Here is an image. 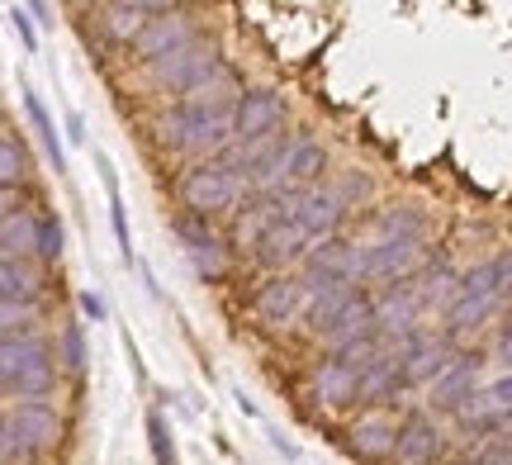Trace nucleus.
Here are the masks:
<instances>
[{
  "label": "nucleus",
  "mask_w": 512,
  "mask_h": 465,
  "mask_svg": "<svg viewBox=\"0 0 512 465\" xmlns=\"http://www.w3.org/2000/svg\"><path fill=\"white\" fill-rule=\"evenodd\" d=\"M479 371H484V356L460 352L456 361H451V371L432 385V409L456 413V418H460V413L470 409V399L479 394Z\"/></svg>",
  "instance_id": "dca6fc26"
},
{
  "label": "nucleus",
  "mask_w": 512,
  "mask_h": 465,
  "mask_svg": "<svg viewBox=\"0 0 512 465\" xmlns=\"http://www.w3.org/2000/svg\"><path fill=\"white\" fill-rule=\"evenodd\" d=\"M304 266H309V271H304L309 285H332V280L361 285V280H366V247H361V242H347V238H323L309 252Z\"/></svg>",
  "instance_id": "6e6552de"
},
{
  "label": "nucleus",
  "mask_w": 512,
  "mask_h": 465,
  "mask_svg": "<svg viewBox=\"0 0 512 465\" xmlns=\"http://www.w3.org/2000/svg\"><path fill=\"white\" fill-rule=\"evenodd\" d=\"M460 295H489L498 299V280H494V261H479L460 276Z\"/></svg>",
  "instance_id": "f704fd0d"
},
{
  "label": "nucleus",
  "mask_w": 512,
  "mask_h": 465,
  "mask_svg": "<svg viewBox=\"0 0 512 465\" xmlns=\"http://www.w3.org/2000/svg\"><path fill=\"white\" fill-rule=\"evenodd\" d=\"M5 428L15 432V442L24 447V456H48V451L62 447V413L48 409L43 399H19L10 413H0Z\"/></svg>",
  "instance_id": "423d86ee"
},
{
  "label": "nucleus",
  "mask_w": 512,
  "mask_h": 465,
  "mask_svg": "<svg viewBox=\"0 0 512 465\" xmlns=\"http://www.w3.org/2000/svg\"><path fill=\"white\" fill-rule=\"evenodd\" d=\"M427 261V238H375L366 247V280L399 285Z\"/></svg>",
  "instance_id": "1a4fd4ad"
},
{
  "label": "nucleus",
  "mask_w": 512,
  "mask_h": 465,
  "mask_svg": "<svg viewBox=\"0 0 512 465\" xmlns=\"http://www.w3.org/2000/svg\"><path fill=\"white\" fill-rule=\"evenodd\" d=\"M171 228H176V238L185 242V257L195 261V271H200L204 280L228 276V266H233V242L223 238V233L209 224V219L176 214V219H171Z\"/></svg>",
  "instance_id": "0eeeda50"
},
{
  "label": "nucleus",
  "mask_w": 512,
  "mask_h": 465,
  "mask_svg": "<svg viewBox=\"0 0 512 465\" xmlns=\"http://www.w3.org/2000/svg\"><path fill=\"white\" fill-rule=\"evenodd\" d=\"M494 309H498V299H489V295H460L446 309V337H465V333H475V328H484L494 318Z\"/></svg>",
  "instance_id": "c85d7f7f"
},
{
  "label": "nucleus",
  "mask_w": 512,
  "mask_h": 465,
  "mask_svg": "<svg viewBox=\"0 0 512 465\" xmlns=\"http://www.w3.org/2000/svg\"><path fill=\"white\" fill-rule=\"evenodd\" d=\"M62 361H67L72 375L86 371V333H81V323H67V328H62Z\"/></svg>",
  "instance_id": "c9c22d12"
},
{
  "label": "nucleus",
  "mask_w": 512,
  "mask_h": 465,
  "mask_svg": "<svg viewBox=\"0 0 512 465\" xmlns=\"http://www.w3.org/2000/svg\"><path fill=\"white\" fill-rule=\"evenodd\" d=\"M399 356H403V390H408V385H437L441 375L451 371V361H456L460 352L451 347V337L418 333Z\"/></svg>",
  "instance_id": "f8f14e48"
},
{
  "label": "nucleus",
  "mask_w": 512,
  "mask_h": 465,
  "mask_svg": "<svg viewBox=\"0 0 512 465\" xmlns=\"http://www.w3.org/2000/svg\"><path fill=\"white\" fill-rule=\"evenodd\" d=\"M313 247H318V242H313L304 228L290 224V219H280V224L266 233V242L256 247V266H266L275 276H290L294 261H309Z\"/></svg>",
  "instance_id": "f3484780"
},
{
  "label": "nucleus",
  "mask_w": 512,
  "mask_h": 465,
  "mask_svg": "<svg viewBox=\"0 0 512 465\" xmlns=\"http://www.w3.org/2000/svg\"><path fill=\"white\" fill-rule=\"evenodd\" d=\"M446 447L441 428L427 418V413H408L399 423V447H394V461L399 465H432Z\"/></svg>",
  "instance_id": "4be33fe9"
},
{
  "label": "nucleus",
  "mask_w": 512,
  "mask_h": 465,
  "mask_svg": "<svg viewBox=\"0 0 512 465\" xmlns=\"http://www.w3.org/2000/svg\"><path fill=\"white\" fill-rule=\"evenodd\" d=\"M242 95H247L242 76L223 62L219 72H209L200 86H190V91L181 95V105L185 110H204V114H233L242 105Z\"/></svg>",
  "instance_id": "a211bd4d"
},
{
  "label": "nucleus",
  "mask_w": 512,
  "mask_h": 465,
  "mask_svg": "<svg viewBox=\"0 0 512 465\" xmlns=\"http://www.w3.org/2000/svg\"><path fill=\"white\" fill-rule=\"evenodd\" d=\"M304 285H309V280H304ZM356 295H361V285H342V280H332V285H309V309H304L309 328L323 337L332 323H337V314H342Z\"/></svg>",
  "instance_id": "393cba45"
},
{
  "label": "nucleus",
  "mask_w": 512,
  "mask_h": 465,
  "mask_svg": "<svg viewBox=\"0 0 512 465\" xmlns=\"http://www.w3.org/2000/svg\"><path fill=\"white\" fill-rule=\"evenodd\" d=\"M413 295H418L422 309L446 314V309L460 299V271L456 266H432V271H422V280L413 285Z\"/></svg>",
  "instance_id": "cd10ccee"
},
{
  "label": "nucleus",
  "mask_w": 512,
  "mask_h": 465,
  "mask_svg": "<svg viewBox=\"0 0 512 465\" xmlns=\"http://www.w3.org/2000/svg\"><path fill=\"white\" fill-rule=\"evenodd\" d=\"M195 38H200V24L185 15V10H171V5H166L162 15H157V19H152V24L143 29V38L133 43V57L152 67V62H162V57L181 53L185 43H195Z\"/></svg>",
  "instance_id": "9d476101"
},
{
  "label": "nucleus",
  "mask_w": 512,
  "mask_h": 465,
  "mask_svg": "<svg viewBox=\"0 0 512 465\" xmlns=\"http://www.w3.org/2000/svg\"><path fill=\"white\" fill-rule=\"evenodd\" d=\"M38 257V214L10 209L0 219V261H29Z\"/></svg>",
  "instance_id": "a878e982"
},
{
  "label": "nucleus",
  "mask_w": 512,
  "mask_h": 465,
  "mask_svg": "<svg viewBox=\"0 0 512 465\" xmlns=\"http://www.w3.org/2000/svg\"><path fill=\"white\" fill-rule=\"evenodd\" d=\"M10 19H15L19 38H24V48L34 53V48H38V34H34V24H29V10H24V5H15V10H10Z\"/></svg>",
  "instance_id": "58836bf2"
},
{
  "label": "nucleus",
  "mask_w": 512,
  "mask_h": 465,
  "mask_svg": "<svg viewBox=\"0 0 512 465\" xmlns=\"http://www.w3.org/2000/svg\"><path fill=\"white\" fill-rule=\"evenodd\" d=\"M0 385H10L19 399H43L57 385L53 347L38 333L0 337Z\"/></svg>",
  "instance_id": "7ed1b4c3"
},
{
  "label": "nucleus",
  "mask_w": 512,
  "mask_h": 465,
  "mask_svg": "<svg viewBox=\"0 0 512 465\" xmlns=\"http://www.w3.org/2000/svg\"><path fill=\"white\" fill-rule=\"evenodd\" d=\"M176 200L185 205L190 219H219V214H238L247 200H252V186H247V171H238L228 157H214V162H200L190 167L176 181Z\"/></svg>",
  "instance_id": "f257e3e1"
},
{
  "label": "nucleus",
  "mask_w": 512,
  "mask_h": 465,
  "mask_svg": "<svg viewBox=\"0 0 512 465\" xmlns=\"http://www.w3.org/2000/svg\"><path fill=\"white\" fill-rule=\"evenodd\" d=\"M280 219H285L280 195H252V200H247V205L233 214V228H228L233 252H247V257H256V247L266 242V233H271Z\"/></svg>",
  "instance_id": "4468645a"
},
{
  "label": "nucleus",
  "mask_w": 512,
  "mask_h": 465,
  "mask_svg": "<svg viewBox=\"0 0 512 465\" xmlns=\"http://www.w3.org/2000/svg\"><path fill=\"white\" fill-rule=\"evenodd\" d=\"M309 394L323 409H351V404H361V371L347 366L342 356H323L309 375Z\"/></svg>",
  "instance_id": "ddd939ff"
},
{
  "label": "nucleus",
  "mask_w": 512,
  "mask_h": 465,
  "mask_svg": "<svg viewBox=\"0 0 512 465\" xmlns=\"http://www.w3.org/2000/svg\"><path fill=\"white\" fill-rule=\"evenodd\" d=\"M147 432H152L157 465H176V461H171V432H166V418H162V413H152V418H147Z\"/></svg>",
  "instance_id": "e433bc0d"
},
{
  "label": "nucleus",
  "mask_w": 512,
  "mask_h": 465,
  "mask_svg": "<svg viewBox=\"0 0 512 465\" xmlns=\"http://www.w3.org/2000/svg\"><path fill=\"white\" fill-rule=\"evenodd\" d=\"M285 124V95L280 91H247L242 105L233 110V143H256L271 138Z\"/></svg>",
  "instance_id": "9b49d317"
},
{
  "label": "nucleus",
  "mask_w": 512,
  "mask_h": 465,
  "mask_svg": "<svg viewBox=\"0 0 512 465\" xmlns=\"http://www.w3.org/2000/svg\"><path fill=\"white\" fill-rule=\"evenodd\" d=\"M48 276L34 271L29 261H0V299L5 304H43Z\"/></svg>",
  "instance_id": "bb28decb"
},
{
  "label": "nucleus",
  "mask_w": 512,
  "mask_h": 465,
  "mask_svg": "<svg viewBox=\"0 0 512 465\" xmlns=\"http://www.w3.org/2000/svg\"><path fill=\"white\" fill-rule=\"evenodd\" d=\"M81 309H86L91 318H105V299H100V295H81Z\"/></svg>",
  "instance_id": "a19ab883"
},
{
  "label": "nucleus",
  "mask_w": 512,
  "mask_h": 465,
  "mask_svg": "<svg viewBox=\"0 0 512 465\" xmlns=\"http://www.w3.org/2000/svg\"><path fill=\"white\" fill-rule=\"evenodd\" d=\"M280 209H285V219L304 228V233H309L313 242L337 238V228H342V219L351 214L347 200H342V190H337V186L285 190V195H280Z\"/></svg>",
  "instance_id": "20e7f679"
},
{
  "label": "nucleus",
  "mask_w": 512,
  "mask_h": 465,
  "mask_svg": "<svg viewBox=\"0 0 512 465\" xmlns=\"http://www.w3.org/2000/svg\"><path fill=\"white\" fill-rule=\"evenodd\" d=\"M219 67H223L219 43H209V38L200 34L195 43H185L181 53L152 62V67H147V76H152V86H162V91H171V95H185L190 86H200L209 72H219Z\"/></svg>",
  "instance_id": "39448f33"
},
{
  "label": "nucleus",
  "mask_w": 512,
  "mask_h": 465,
  "mask_svg": "<svg viewBox=\"0 0 512 465\" xmlns=\"http://www.w3.org/2000/svg\"><path fill=\"white\" fill-rule=\"evenodd\" d=\"M375 233L380 238H427V219H422V209L413 205H389L375 219Z\"/></svg>",
  "instance_id": "c756f323"
},
{
  "label": "nucleus",
  "mask_w": 512,
  "mask_h": 465,
  "mask_svg": "<svg viewBox=\"0 0 512 465\" xmlns=\"http://www.w3.org/2000/svg\"><path fill=\"white\" fill-rule=\"evenodd\" d=\"M366 337H375V299L361 290V295L337 314V323L323 333V347H328V356H342V352H351L356 342H366Z\"/></svg>",
  "instance_id": "412c9836"
},
{
  "label": "nucleus",
  "mask_w": 512,
  "mask_h": 465,
  "mask_svg": "<svg viewBox=\"0 0 512 465\" xmlns=\"http://www.w3.org/2000/svg\"><path fill=\"white\" fill-rule=\"evenodd\" d=\"M494 280H498V299L512 295V247L503 257H494Z\"/></svg>",
  "instance_id": "4c0bfd02"
},
{
  "label": "nucleus",
  "mask_w": 512,
  "mask_h": 465,
  "mask_svg": "<svg viewBox=\"0 0 512 465\" xmlns=\"http://www.w3.org/2000/svg\"><path fill=\"white\" fill-rule=\"evenodd\" d=\"M304 309H309V285H304V276H271L261 290H256V318L261 323H294V318H304Z\"/></svg>",
  "instance_id": "2eb2a0df"
},
{
  "label": "nucleus",
  "mask_w": 512,
  "mask_h": 465,
  "mask_svg": "<svg viewBox=\"0 0 512 465\" xmlns=\"http://www.w3.org/2000/svg\"><path fill=\"white\" fill-rule=\"evenodd\" d=\"M24 110H29V119H34V133H38V143H43V152H48V162H53L57 171H67V152H62V143H57L53 119H48V110H43V100H38L34 91H24Z\"/></svg>",
  "instance_id": "7c9ffc66"
},
{
  "label": "nucleus",
  "mask_w": 512,
  "mask_h": 465,
  "mask_svg": "<svg viewBox=\"0 0 512 465\" xmlns=\"http://www.w3.org/2000/svg\"><path fill=\"white\" fill-rule=\"evenodd\" d=\"M29 171H34V162H29L24 143H15V138H0V190L24 186V181H29Z\"/></svg>",
  "instance_id": "2f4dec72"
},
{
  "label": "nucleus",
  "mask_w": 512,
  "mask_h": 465,
  "mask_svg": "<svg viewBox=\"0 0 512 465\" xmlns=\"http://www.w3.org/2000/svg\"><path fill=\"white\" fill-rule=\"evenodd\" d=\"M67 252V233H62V219L57 214H38V257L57 261Z\"/></svg>",
  "instance_id": "72a5a7b5"
},
{
  "label": "nucleus",
  "mask_w": 512,
  "mask_h": 465,
  "mask_svg": "<svg viewBox=\"0 0 512 465\" xmlns=\"http://www.w3.org/2000/svg\"><path fill=\"white\" fill-rule=\"evenodd\" d=\"M152 138L171 157H214V152L223 157L233 148V114H204L176 105L152 119Z\"/></svg>",
  "instance_id": "f03ea898"
},
{
  "label": "nucleus",
  "mask_w": 512,
  "mask_h": 465,
  "mask_svg": "<svg viewBox=\"0 0 512 465\" xmlns=\"http://www.w3.org/2000/svg\"><path fill=\"white\" fill-rule=\"evenodd\" d=\"M403 390V356L384 347L370 366H361V404H389Z\"/></svg>",
  "instance_id": "5701e85b"
},
{
  "label": "nucleus",
  "mask_w": 512,
  "mask_h": 465,
  "mask_svg": "<svg viewBox=\"0 0 512 465\" xmlns=\"http://www.w3.org/2000/svg\"><path fill=\"white\" fill-rule=\"evenodd\" d=\"M323 176H328V148L318 138H294L285 190H313V186H323Z\"/></svg>",
  "instance_id": "b1692460"
},
{
  "label": "nucleus",
  "mask_w": 512,
  "mask_h": 465,
  "mask_svg": "<svg viewBox=\"0 0 512 465\" xmlns=\"http://www.w3.org/2000/svg\"><path fill=\"white\" fill-rule=\"evenodd\" d=\"M498 361H503V366L512 371V323L503 328V337H498Z\"/></svg>",
  "instance_id": "ea45409f"
},
{
  "label": "nucleus",
  "mask_w": 512,
  "mask_h": 465,
  "mask_svg": "<svg viewBox=\"0 0 512 465\" xmlns=\"http://www.w3.org/2000/svg\"><path fill=\"white\" fill-rule=\"evenodd\" d=\"M347 447L356 451L361 461H370V465L394 461V447H399V423H394V418H384L380 409L361 413V418L347 428Z\"/></svg>",
  "instance_id": "6ab92c4d"
},
{
  "label": "nucleus",
  "mask_w": 512,
  "mask_h": 465,
  "mask_svg": "<svg viewBox=\"0 0 512 465\" xmlns=\"http://www.w3.org/2000/svg\"><path fill=\"white\" fill-rule=\"evenodd\" d=\"M43 323V304H5L0 299V337H24Z\"/></svg>",
  "instance_id": "473e14b6"
},
{
  "label": "nucleus",
  "mask_w": 512,
  "mask_h": 465,
  "mask_svg": "<svg viewBox=\"0 0 512 465\" xmlns=\"http://www.w3.org/2000/svg\"><path fill=\"white\" fill-rule=\"evenodd\" d=\"M166 5H147V0H110V5H100L95 15H100V29H105V38L110 43H138L143 38V29L152 24V19L162 15Z\"/></svg>",
  "instance_id": "aec40b11"
}]
</instances>
